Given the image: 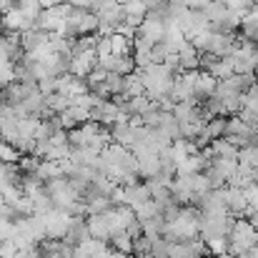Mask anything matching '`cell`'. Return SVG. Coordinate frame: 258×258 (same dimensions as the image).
Segmentation results:
<instances>
[{"instance_id":"7a4b0ae2","label":"cell","mask_w":258,"mask_h":258,"mask_svg":"<svg viewBox=\"0 0 258 258\" xmlns=\"http://www.w3.org/2000/svg\"><path fill=\"white\" fill-rule=\"evenodd\" d=\"M40 216H43V226H45V238L63 241L73 216H71V213H66V211H60V208H53V211L40 213Z\"/></svg>"},{"instance_id":"cb8c5ba5","label":"cell","mask_w":258,"mask_h":258,"mask_svg":"<svg viewBox=\"0 0 258 258\" xmlns=\"http://www.w3.org/2000/svg\"><path fill=\"white\" fill-rule=\"evenodd\" d=\"M110 241H113V248H115V251H123V253H131V251H133V236H131L128 231L113 233Z\"/></svg>"},{"instance_id":"8d00e7d4","label":"cell","mask_w":258,"mask_h":258,"mask_svg":"<svg viewBox=\"0 0 258 258\" xmlns=\"http://www.w3.org/2000/svg\"><path fill=\"white\" fill-rule=\"evenodd\" d=\"M213 258H218V256H213Z\"/></svg>"},{"instance_id":"ac0fdd59","label":"cell","mask_w":258,"mask_h":258,"mask_svg":"<svg viewBox=\"0 0 258 258\" xmlns=\"http://www.w3.org/2000/svg\"><path fill=\"white\" fill-rule=\"evenodd\" d=\"M203 136H206L208 141L223 138V136H226V118H223V115H213V118H208L206 125H203Z\"/></svg>"},{"instance_id":"7c38bea8","label":"cell","mask_w":258,"mask_h":258,"mask_svg":"<svg viewBox=\"0 0 258 258\" xmlns=\"http://www.w3.org/2000/svg\"><path fill=\"white\" fill-rule=\"evenodd\" d=\"M216 78L208 73V71H198V76H196V83H193V98L196 100H208L211 95H213V90H216Z\"/></svg>"},{"instance_id":"5b68a950","label":"cell","mask_w":258,"mask_h":258,"mask_svg":"<svg viewBox=\"0 0 258 258\" xmlns=\"http://www.w3.org/2000/svg\"><path fill=\"white\" fill-rule=\"evenodd\" d=\"M163 35H166V20L153 18V15L146 13L143 23H141L138 30H136V38H141V40H146V43H151V45H158V43H163Z\"/></svg>"},{"instance_id":"5bb4252c","label":"cell","mask_w":258,"mask_h":258,"mask_svg":"<svg viewBox=\"0 0 258 258\" xmlns=\"http://www.w3.org/2000/svg\"><path fill=\"white\" fill-rule=\"evenodd\" d=\"M188 40H185V35H183V30H180V25L178 23H166V35H163V48L168 50V53H178L183 45H185Z\"/></svg>"},{"instance_id":"4316f807","label":"cell","mask_w":258,"mask_h":258,"mask_svg":"<svg viewBox=\"0 0 258 258\" xmlns=\"http://www.w3.org/2000/svg\"><path fill=\"white\" fill-rule=\"evenodd\" d=\"M221 3H223L231 13H238L241 18H243V15L251 10V5H253V0H221Z\"/></svg>"},{"instance_id":"e575fe53","label":"cell","mask_w":258,"mask_h":258,"mask_svg":"<svg viewBox=\"0 0 258 258\" xmlns=\"http://www.w3.org/2000/svg\"><path fill=\"white\" fill-rule=\"evenodd\" d=\"M246 253H248V258H258V243L253 246V248H248Z\"/></svg>"},{"instance_id":"d590c367","label":"cell","mask_w":258,"mask_h":258,"mask_svg":"<svg viewBox=\"0 0 258 258\" xmlns=\"http://www.w3.org/2000/svg\"><path fill=\"white\" fill-rule=\"evenodd\" d=\"M183 3H185V5H188V0H183Z\"/></svg>"},{"instance_id":"83f0119b","label":"cell","mask_w":258,"mask_h":258,"mask_svg":"<svg viewBox=\"0 0 258 258\" xmlns=\"http://www.w3.org/2000/svg\"><path fill=\"white\" fill-rule=\"evenodd\" d=\"M241 108H253V110H258V81L243 90V105Z\"/></svg>"},{"instance_id":"484cf974","label":"cell","mask_w":258,"mask_h":258,"mask_svg":"<svg viewBox=\"0 0 258 258\" xmlns=\"http://www.w3.org/2000/svg\"><path fill=\"white\" fill-rule=\"evenodd\" d=\"M20 151L15 148V146H10V143H5V141H0V161L3 163H18L20 161Z\"/></svg>"},{"instance_id":"8fae6325","label":"cell","mask_w":258,"mask_h":258,"mask_svg":"<svg viewBox=\"0 0 258 258\" xmlns=\"http://www.w3.org/2000/svg\"><path fill=\"white\" fill-rule=\"evenodd\" d=\"M120 5H123V15H125L123 23L138 28V25L143 23L146 13H148V8L143 5V0H120Z\"/></svg>"},{"instance_id":"9c48e42d","label":"cell","mask_w":258,"mask_h":258,"mask_svg":"<svg viewBox=\"0 0 258 258\" xmlns=\"http://www.w3.org/2000/svg\"><path fill=\"white\" fill-rule=\"evenodd\" d=\"M86 90H88L86 81L78 78V76H73V73H63V76L55 78V93H63V95H68L71 100H73L76 95L86 93Z\"/></svg>"},{"instance_id":"1f68e13d","label":"cell","mask_w":258,"mask_h":258,"mask_svg":"<svg viewBox=\"0 0 258 258\" xmlns=\"http://www.w3.org/2000/svg\"><path fill=\"white\" fill-rule=\"evenodd\" d=\"M208 3H211V0H188V8H190V10H203Z\"/></svg>"},{"instance_id":"ba28073f","label":"cell","mask_w":258,"mask_h":258,"mask_svg":"<svg viewBox=\"0 0 258 258\" xmlns=\"http://www.w3.org/2000/svg\"><path fill=\"white\" fill-rule=\"evenodd\" d=\"M218 190H221V198H223V203H226V208H228L231 216H241V213L248 211V201L243 196V188H236V185H228L226 188L223 185Z\"/></svg>"},{"instance_id":"277c9868","label":"cell","mask_w":258,"mask_h":258,"mask_svg":"<svg viewBox=\"0 0 258 258\" xmlns=\"http://www.w3.org/2000/svg\"><path fill=\"white\" fill-rule=\"evenodd\" d=\"M178 25H180V30H183V35H185L188 43H190L196 35L211 30V23H208V18L203 15V10H190V8L183 13V18L178 20Z\"/></svg>"},{"instance_id":"9a60e30c","label":"cell","mask_w":258,"mask_h":258,"mask_svg":"<svg viewBox=\"0 0 258 258\" xmlns=\"http://www.w3.org/2000/svg\"><path fill=\"white\" fill-rule=\"evenodd\" d=\"M206 166H208V158H206L203 153H193V156H188L183 163L175 166V175H193V173L206 171Z\"/></svg>"},{"instance_id":"d6986e66","label":"cell","mask_w":258,"mask_h":258,"mask_svg":"<svg viewBox=\"0 0 258 258\" xmlns=\"http://www.w3.org/2000/svg\"><path fill=\"white\" fill-rule=\"evenodd\" d=\"M253 128L251 125H246L238 115H231L228 120H226V136H238V138H253Z\"/></svg>"},{"instance_id":"8992f818","label":"cell","mask_w":258,"mask_h":258,"mask_svg":"<svg viewBox=\"0 0 258 258\" xmlns=\"http://www.w3.org/2000/svg\"><path fill=\"white\" fill-rule=\"evenodd\" d=\"M98 66V53L95 48H86L81 53H73L68 58V73L78 76V78H88V73Z\"/></svg>"},{"instance_id":"ffe728a7","label":"cell","mask_w":258,"mask_h":258,"mask_svg":"<svg viewBox=\"0 0 258 258\" xmlns=\"http://www.w3.org/2000/svg\"><path fill=\"white\" fill-rule=\"evenodd\" d=\"M66 108H71V98H68V95H63V93H48V95H45V113L58 115V113H63Z\"/></svg>"},{"instance_id":"836d02e7","label":"cell","mask_w":258,"mask_h":258,"mask_svg":"<svg viewBox=\"0 0 258 258\" xmlns=\"http://www.w3.org/2000/svg\"><path fill=\"white\" fill-rule=\"evenodd\" d=\"M110 258H133L131 253H123V251H115V253H110Z\"/></svg>"},{"instance_id":"e0dca14e","label":"cell","mask_w":258,"mask_h":258,"mask_svg":"<svg viewBox=\"0 0 258 258\" xmlns=\"http://www.w3.org/2000/svg\"><path fill=\"white\" fill-rule=\"evenodd\" d=\"M136 161H138V173L146 175V178H153V175L161 173V158H158V153H146V156H138Z\"/></svg>"},{"instance_id":"2e32d148","label":"cell","mask_w":258,"mask_h":258,"mask_svg":"<svg viewBox=\"0 0 258 258\" xmlns=\"http://www.w3.org/2000/svg\"><path fill=\"white\" fill-rule=\"evenodd\" d=\"M175 55H178V68H180V73H183V71H198V55H201V50H196L190 43H185Z\"/></svg>"},{"instance_id":"603a6c76","label":"cell","mask_w":258,"mask_h":258,"mask_svg":"<svg viewBox=\"0 0 258 258\" xmlns=\"http://www.w3.org/2000/svg\"><path fill=\"white\" fill-rule=\"evenodd\" d=\"M133 211H136V218H138V221H148V218H153V216H161V213H163V208H161L153 198H148V201L138 203Z\"/></svg>"},{"instance_id":"44dd1931","label":"cell","mask_w":258,"mask_h":258,"mask_svg":"<svg viewBox=\"0 0 258 258\" xmlns=\"http://www.w3.org/2000/svg\"><path fill=\"white\" fill-rule=\"evenodd\" d=\"M256 178H253V168H248V166H243V163H238V168L236 173L226 180L228 185H236V188H246V185H251Z\"/></svg>"},{"instance_id":"f1b7e54d","label":"cell","mask_w":258,"mask_h":258,"mask_svg":"<svg viewBox=\"0 0 258 258\" xmlns=\"http://www.w3.org/2000/svg\"><path fill=\"white\" fill-rule=\"evenodd\" d=\"M8 180H15V173L10 168V163H3V161H0V185L8 183Z\"/></svg>"},{"instance_id":"4fadbf2b","label":"cell","mask_w":258,"mask_h":258,"mask_svg":"<svg viewBox=\"0 0 258 258\" xmlns=\"http://www.w3.org/2000/svg\"><path fill=\"white\" fill-rule=\"evenodd\" d=\"M88 236H90V233H88V223L83 221V218H81V216H73V218H71V226H68V231H66V238H63V241H66V243H68L71 248H76V246H78V243H81L83 238H88Z\"/></svg>"},{"instance_id":"4dcf8cb0","label":"cell","mask_w":258,"mask_h":258,"mask_svg":"<svg viewBox=\"0 0 258 258\" xmlns=\"http://www.w3.org/2000/svg\"><path fill=\"white\" fill-rule=\"evenodd\" d=\"M246 221H248L253 228H258V208H248V211H246Z\"/></svg>"},{"instance_id":"52a82bcc","label":"cell","mask_w":258,"mask_h":258,"mask_svg":"<svg viewBox=\"0 0 258 258\" xmlns=\"http://www.w3.org/2000/svg\"><path fill=\"white\" fill-rule=\"evenodd\" d=\"M208 248L206 243L198 238H190V241H178V243H171L168 246V258H203Z\"/></svg>"},{"instance_id":"3957f363","label":"cell","mask_w":258,"mask_h":258,"mask_svg":"<svg viewBox=\"0 0 258 258\" xmlns=\"http://www.w3.org/2000/svg\"><path fill=\"white\" fill-rule=\"evenodd\" d=\"M73 8L68 5V3H58V5H50V8H43L40 10V15H38V28L40 30H45V33H55L60 25H63V20L68 18V13H71Z\"/></svg>"},{"instance_id":"d6a6232c","label":"cell","mask_w":258,"mask_h":258,"mask_svg":"<svg viewBox=\"0 0 258 258\" xmlns=\"http://www.w3.org/2000/svg\"><path fill=\"white\" fill-rule=\"evenodd\" d=\"M168 0H143V5L148 8V10H153V8H161V5H166Z\"/></svg>"},{"instance_id":"7402d4cb","label":"cell","mask_w":258,"mask_h":258,"mask_svg":"<svg viewBox=\"0 0 258 258\" xmlns=\"http://www.w3.org/2000/svg\"><path fill=\"white\" fill-rule=\"evenodd\" d=\"M208 73H211L216 81L231 78V76H233V60H231V58H216V63L208 68Z\"/></svg>"},{"instance_id":"d4e9b609","label":"cell","mask_w":258,"mask_h":258,"mask_svg":"<svg viewBox=\"0 0 258 258\" xmlns=\"http://www.w3.org/2000/svg\"><path fill=\"white\" fill-rule=\"evenodd\" d=\"M238 163L248 166V168H258V148L256 146H243L238 148Z\"/></svg>"},{"instance_id":"30bf717a","label":"cell","mask_w":258,"mask_h":258,"mask_svg":"<svg viewBox=\"0 0 258 258\" xmlns=\"http://www.w3.org/2000/svg\"><path fill=\"white\" fill-rule=\"evenodd\" d=\"M76 248L86 258H110V253H113V251L108 248V241H100V238H93V236L83 238Z\"/></svg>"},{"instance_id":"6da1fadb","label":"cell","mask_w":258,"mask_h":258,"mask_svg":"<svg viewBox=\"0 0 258 258\" xmlns=\"http://www.w3.org/2000/svg\"><path fill=\"white\" fill-rule=\"evenodd\" d=\"M258 243V228H253L246 218L233 221V228L228 233V253L231 256H241L248 248H253Z\"/></svg>"},{"instance_id":"f546056e","label":"cell","mask_w":258,"mask_h":258,"mask_svg":"<svg viewBox=\"0 0 258 258\" xmlns=\"http://www.w3.org/2000/svg\"><path fill=\"white\" fill-rule=\"evenodd\" d=\"M71 8H81V10H93L95 8V0H66Z\"/></svg>"}]
</instances>
